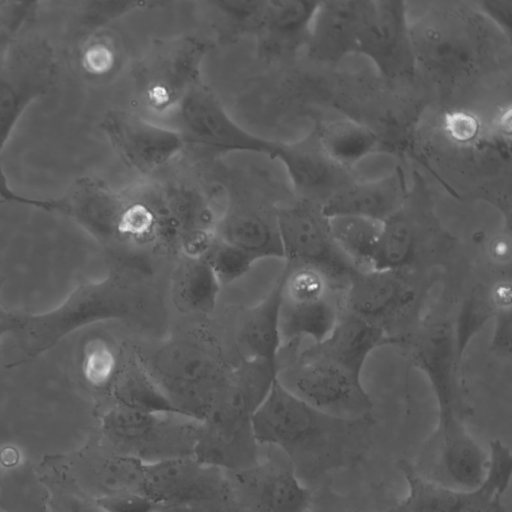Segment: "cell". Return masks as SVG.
<instances>
[{"instance_id": "cell-8", "label": "cell", "mask_w": 512, "mask_h": 512, "mask_svg": "<svg viewBox=\"0 0 512 512\" xmlns=\"http://www.w3.org/2000/svg\"><path fill=\"white\" fill-rule=\"evenodd\" d=\"M173 118L187 146L260 154L273 159L279 144L239 125L202 81L184 97Z\"/></svg>"}, {"instance_id": "cell-33", "label": "cell", "mask_w": 512, "mask_h": 512, "mask_svg": "<svg viewBox=\"0 0 512 512\" xmlns=\"http://www.w3.org/2000/svg\"><path fill=\"white\" fill-rule=\"evenodd\" d=\"M418 245V230L401 209L384 221L372 269L407 270L415 261Z\"/></svg>"}, {"instance_id": "cell-9", "label": "cell", "mask_w": 512, "mask_h": 512, "mask_svg": "<svg viewBox=\"0 0 512 512\" xmlns=\"http://www.w3.org/2000/svg\"><path fill=\"white\" fill-rule=\"evenodd\" d=\"M276 221L285 263L318 267L344 285L357 271L335 244L318 203L297 197L277 205Z\"/></svg>"}, {"instance_id": "cell-4", "label": "cell", "mask_w": 512, "mask_h": 512, "mask_svg": "<svg viewBox=\"0 0 512 512\" xmlns=\"http://www.w3.org/2000/svg\"><path fill=\"white\" fill-rule=\"evenodd\" d=\"M136 357L175 409L202 421L230 369L203 343L174 339Z\"/></svg>"}, {"instance_id": "cell-34", "label": "cell", "mask_w": 512, "mask_h": 512, "mask_svg": "<svg viewBox=\"0 0 512 512\" xmlns=\"http://www.w3.org/2000/svg\"><path fill=\"white\" fill-rule=\"evenodd\" d=\"M316 137L326 154L342 166L367 152L373 144L368 130L349 121H337L323 128Z\"/></svg>"}, {"instance_id": "cell-45", "label": "cell", "mask_w": 512, "mask_h": 512, "mask_svg": "<svg viewBox=\"0 0 512 512\" xmlns=\"http://www.w3.org/2000/svg\"><path fill=\"white\" fill-rule=\"evenodd\" d=\"M488 256L498 267L510 266L511 238L510 233H500L488 245Z\"/></svg>"}, {"instance_id": "cell-18", "label": "cell", "mask_w": 512, "mask_h": 512, "mask_svg": "<svg viewBox=\"0 0 512 512\" xmlns=\"http://www.w3.org/2000/svg\"><path fill=\"white\" fill-rule=\"evenodd\" d=\"M409 347L413 363L431 383L438 416L464 415L457 384V368L461 359L454 325L445 320L429 322L410 339Z\"/></svg>"}, {"instance_id": "cell-11", "label": "cell", "mask_w": 512, "mask_h": 512, "mask_svg": "<svg viewBox=\"0 0 512 512\" xmlns=\"http://www.w3.org/2000/svg\"><path fill=\"white\" fill-rule=\"evenodd\" d=\"M99 127L122 162L142 176L150 177L163 170L187 147L175 127L134 111L109 110Z\"/></svg>"}, {"instance_id": "cell-14", "label": "cell", "mask_w": 512, "mask_h": 512, "mask_svg": "<svg viewBox=\"0 0 512 512\" xmlns=\"http://www.w3.org/2000/svg\"><path fill=\"white\" fill-rule=\"evenodd\" d=\"M139 308V299L134 288L123 278L110 275L80 287L68 300L64 308L47 316L34 317V328L40 339H55L62 325L68 331L90 323L126 319ZM65 329V328H64Z\"/></svg>"}, {"instance_id": "cell-36", "label": "cell", "mask_w": 512, "mask_h": 512, "mask_svg": "<svg viewBox=\"0 0 512 512\" xmlns=\"http://www.w3.org/2000/svg\"><path fill=\"white\" fill-rule=\"evenodd\" d=\"M203 257L221 286L239 280L258 262L253 255L220 240L216 235Z\"/></svg>"}, {"instance_id": "cell-39", "label": "cell", "mask_w": 512, "mask_h": 512, "mask_svg": "<svg viewBox=\"0 0 512 512\" xmlns=\"http://www.w3.org/2000/svg\"><path fill=\"white\" fill-rule=\"evenodd\" d=\"M15 489L13 482L8 496H3L5 512H50L49 493L34 481H18Z\"/></svg>"}, {"instance_id": "cell-23", "label": "cell", "mask_w": 512, "mask_h": 512, "mask_svg": "<svg viewBox=\"0 0 512 512\" xmlns=\"http://www.w3.org/2000/svg\"><path fill=\"white\" fill-rule=\"evenodd\" d=\"M409 29L403 9L395 2H371L357 49L389 69L405 64L409 53Z\"/></svg>"}, {"instance_id": "cell-30", "label": "cell", "mask_w": 512, "mask_h": 512, "mask_svg": "<svg viewBox=\"0 0 512 512\" xmlns=\"http://www.w3.org/2000/svg\"><path fill=\"white\" fill-rule=\"evenodd\" d=\"M332 238L357 270L372 269L384 221L359 215L329 216Z\"/></svg>"}, {"instance_id": "cell-17", "label": "cell", "mask_w": 512, "mask_h": 512, "mask_svg": "<svg viewBox=\"0 0 512 512\" xmlns=\"http://www.w3.org/2000/svg\"><path fill=\"white\" fill-rule=\"evenodd\" d=\"M42 205L43 210L71 217L100 241H119L126 194L98 177H79L61 197L42 199Z\"/></svg>"}, {"instance_id": "cell-16", "label": "cell", "mask_w": 512, "mask_h": 512, "mask_svg": "<svg viewBox=\"0 0 512 512\" xmlns=\"http://www.w3.org/2000/svg\"><path fill=\"white\" fill-rule=\"evenodd\" d=\"M193 457L227 472L257 464L261 457L252 417L213 407L200 421Z\"/></svg>"}, {"instance_id": "cell-44", "label": "cell", "mask_w": 512, "mask_h": 512, "mask_svg": "<svg viewBox=\"0 0 512 512\" xmlns=\"http://www.w3.org/2000/svg\"><path fill=\"white\" fill-rule=\"evenodd\" d=\"M160 512H247L234 500L211 501L162 509Z\"/></svg>"}, {"instance_id": "cell-47", "label": "cell", "mask_w": 512, "mask_h": 512, "mask_svg": "<svg viewBox=\"0 0 512 512\" xmlns=\"http://www.w3.org/2000/svg\"><path fill=\"white\" fill-rule=\"evenodd\" d=\"M0 203H3V202L0 200Z\"/></svg>"}, {"instance_id": "cell-7", "label": "cell", "mask_w": 512, "mask_h": 512, "mask_svg": "<svg viewBox=\"0 0 512 512\" xmlns=\"http://www.w3.org/2000/svg\"><path fill=\"white\" fill-rule=\"evenodd\" d=\"M210 44L197 36L158 40L135 71V89L142 108L154 116H172L201 80Z\"/></svg>"}, {"instance_id": "cell-10", "label": "cell", "mask_w": 512, "mask_h": 512, "mask_svg": "<svg viewBox=\"0 0 512 512\" xmlns=\"http://www.w3.org/2000/svg\"><path fill=\"white\" fill-rule=\"evenodd\" d=\"M487 464L488 452L469 433L461 415L438 416L435 430L411 463L421 476L458 490L480 485Z\"/></svg>"}, {"instance_id": "cell-15", "label": "cell", "mask_w": 512, "mask_h": 512, "mask_svg": "<svg viewBox=\"0 0 512 512\" xmlns=\"http://www.w3.org/2000/svg\"><path fill=\"white\" fill-rule=\"evenodd\" d=\"M417 296L407 270H357L344 286L343 311L385 330L384 323L412 308Z\"/></svg>"}, {"instance_id": "cell-29", "label": "cell", "mask_w": 512, "mask_h": 512, "mask_svg": "<svg viewBox=\"0 0 512 512\" xmlns=\"http://www.w3.org/2000/svg\"><path fill=\"white\" fill-rule=\"evenodd\" d=\"M512 311V287L509 276H501L489 285L480 287L466 301L454 326L460 359L469 340L487 321L502 312Z\"/></svg>"}, {"instance_id": "cell-19", "label": "cell", "mask_w": 512, "mask_h": 512, "mask_svg": "<svg viewBox=\"0 0 512 512\" xmlns=\"http://www.w3.org/2000/svg\"><path fill=\"white\" fill-rule=\"evenodd\" d=\"M70 464L78 493L87 498L142 493L143 463L117 453L99 436L81 448Z\"/></svg>"}, {"instance_id": "cell-25", "label": "cell", "mask_w": 512, "mask_h": 512, "mask_svg": "<svg viewBox=\"0 0 512 512\" xmlns=\"http://www.w3.org/2000/svg\"><path fill=\"white\" fill-rule=\"evenodd\" d=\"M279 302L276 281L263 299L244 311L236 333L243 360L277 363L281 349Z\"/></svg>"}, {"instance_id": "cell-20", "label": "cell", "mask_w": 512, "mask_h": 512, "mask_svg": "<svg viewBox=\"0 0 512 512\" xmlns=\"http://www.w3.org/2000/svg\"><path fill=\"white\" fill-rule=\"evenodd\" d=\"M215 235L257 258L284 260L276 206L265 209L242 199H229L218 216Z\"/></svg>"}, {"instance_id": "cell-35", "label": "cell", "mask_w": 512, "mask_h": 512, "mask_svg": "<svg viewBox=\"0 0 512 512\" xmlns=\"http://www.w3.org/2000/svg\"><path fill=\"white\" fill-rule=\"evenodd\" d=\"M216 16L220 29L230 36L255 35L260 21L264 1L218 0L205 2Z\"/></svg>"}, {"instance_id": "cell-38", "label": "cell", "mask_w": 512, "mask_h": 512, "mask_svg": "<svg viewBox=\"0 0 512 512\" xmlns=\"http://www.w3.org/2000/svg\"><path fill=\"white\" fill-rule=\"evenodd\" d=\"M85 357V372L95 386L108 390L115 379L122 362L113 345L102 339L88 346Z\"/></svg>"}, {"instance_id": "cell-27", "label": "cell", "mask_w": 512, "mask_h": 512, "mask_svg": "<svg viewBox=\"0 0 512 512\" xmlns=\"http://www.w3.org/2000/svg\"><path fill=\"white\" fill-rule=\"evenodd\" d=\"M107 391L111 401L109 408L181 414L171 404L135 354L122 362Z\"/></svg>"}, {"instance_id": "cell-2", "label": "cell", "mask_w": 512, "mask_h": 512, "mask_svg": "<svg viewBox=\"0 0 512 512\" xmlns=\"http://www.w3.org/2000/svg\"><path fill=\"white\" fill-rule=\"evenodd\" d=\"M368 357L357 342L332 333L320 343L281 349L276 378L292 394L324 413L365 419L373 406L361 379Z\"/></svg>"}, {"instance_id": "cell-46", "label": "cell", "mask_w": 512, "mask_h": 512, "mask_svg": "<svg viewBox=\"0 0 512 512\" xmlns=\"http://www.w3.org/2000/svg\"><path fill=\"white\" fill-rule=\"evenodd\" d=\"M15 317L8 316L0 307V339L2 334L8 329H12L15 324Z\"/></svg>"}, {"instance_id": "cell-28", "label": "cell", "mask_w": 512, "mask_h": 512, "mask_svg": "<svg viewBox=\"0 0 512 512\" xmlns=\"http://www.w3.org/2000/svg\"><path fill=\"white\" fill-rule=\"evenodd\" d=\"M407 492L387 512H465L468 490H458L432 480L415 471L410 462L401 460Z\"/></svg>"}, {"instance_id": "cell-42", "label": "cell", "mask_w": 512, "mask_h": 512, "mask_svg": "<svg viewBox=\"0 0 512 512\" xmlns=\"http://www.w3.org/2000/svg\"><path fill=\"white\" fill-rule=\"evenodd\" d=\"M50 512H105L94 500L79 493L49 495Z\"/></svg>"}, {"instance_id": "cell-3", "label": "cell", "mask_w": 512, "mask_h": 512, "mask_svg": "<svg viewBox=\"0 0 512 512\" xmlns=\"http://www.w3.org/2000/svg\"><path fill=\"white\" fill-rule=\"evenodd\" d=\"M54 48L30 25L0 59V200L35 206V198L14 192L8 184L3 151L26 109L45 96L55 82Z\"/></svg>"}, {"instance_id": "cell-32", "label": "cell", "mask_w": 512, "mask_h": 512, "mask_svg": "<svg viewBox=\"0 0 512 512\" xmlns=\"http://www.w3.org/2000/svg\"><path fill=\"white\" fill-rule=\"evenodd\" d=\"M488 464L483 481L469 490L466 512H507L503 497L512 475V454L502 441L492 440L488 448Z\"/></svg>"}, {"instance_id": "cell-24", "label": "cell", "mask_w": 512, "mask_h": 512, "mask_svg": "<svg viewBox=\"0 0 512 512\" xmlns=\"http://www.w3.org/2000/svg\"><path fill=\"white\" fill-rule=\"evenodd\" d=\"M405 186L402 175L348 184L320 204L327 216L359 215L385 221L403 208Z\"/></svg>"}, {"instance_id": "cell-41", "label": "cell", "mask_w": 512, "mask_h": 512, "mask_svg": "<svg viewBox=\"0 0 512 512\" xmlns=\"http://www.w3.org/2000/svg\"><path fill=\"white\" fill-rule=\"evenodd\" d=\"M78 54L83 57L84 64L90 72H105L117 60L114 47L105 42H96L95 36Z\"/></svg>"}, {"instance_id": "cell-5", "label": "cell", "mask_w": 512, "mask_h": 512, "mask_svg": "<svg viewBox=\"0 0 512 512\" xmlns=\"http://www.w3.org/2000/svg\"><path fill=\"white\" fill-rule=\"evenodd\" d=\"M277 282L281 349L324 341L344 314L345 285L318 267L300 263H285Z\"/></svg>"}, {"instance_id": "cell-21", "label": "cell", "mask_w": 512, "mask_h": 512, "mask_svg": "<svg viewBox=\"0 0 512 512\" xmlns=\"http://www.w3.org/2000/svg\"><path fill=\"white\" fill-rule=\"evenodd\" d=\"M319 3L300 0H266L255 37L260 56L279 58L309 38Z\"/></svg>"}, {"instance_id": "cell-12", "label": "cell", "mask_w": 512, "mask_h": 512, "mask_svg": "<svg viewBox=\"0 0 512 512\" xmlns=\"http://www.w3.org/2000/svg\"><path fill=\"white\" fill-rule=\"evenodd\" d=\"M274 450L252 467L225 471L234 501L247 512H307L312 499L309 488L290 460Z\"/></svg>"}, {"instance_id": "cell-1", "label": "cell", "mask_w": 512, "mask_h": 512, "mask_svg": "<svg viewBox=\"0 0 512 512\" xmlns=\"http://www.w3.org/2000/svg\"><path fill=\"white\" fill-rule=\"evenodd\" d=\"M252 424L258 443L280 450L304 482L356 461L366 445L370 418L348 420L324 413L276 378Z\"/></svg>"}, {"instance_id": "cell-22", "label": "cell", "mask_w": 512, "mask_h": 512, "mask_svg": "<svg viewBox=\"0 0 512 512\" xmlns=\"http://www.w3.org/2000/svg\"><path fill=\"white\" fill-rule=\"evenodd\" d=\"M273 159L283 166L294 192L312 201L313 195L332 189L343 176L342 165L331 159L317 137L295 143H280Z\"/></svg>"}, {"instance_id": "cell-6", "label": "cell", "mask_w": 512, "mask_h": 512, "mask_svg": "<svg viewBox=\"0 0 512 512\" xmlns=\"http://www.w3.org/2000/svg\"><path fill=\"white\" fill-rule=\"evenodd\" d=\"M199 426L178 413L108 408L99 437L117 453L150 464L193 456Z\"/></svg>"}, {"instance_id": "cell-13", "label": "cell", "mask_w": 512, "mask_h": 512, "mask_svg": "<svg viewBox=\"0 0 512 512\" xmlns=\"http://www.w3.org/2000/svg\"><path fill=\"white\" fill-rule=\"evenodd\" d=\"M142 493L165 508L234 500L224 470L193 456L143 464ZM159 511V512H160Z\"/></svg>"}, {"instance_id": "cell-26", "label": "cell", "mask_w": 512, "mask_h": 512, "mask_svg": "<svg viewBox=\"0 0 512 512\" xmlns=\"http://www.w3.org/2000/svg\"><path fill=\"white\" fill-rule=\"evenodd\" d=\"M221 284L204 257L180 255L171 278V299L184 314L207 315L216 307Z\"/></svg>"}, {"instance_id": "cell-43", "label": "cell", "mask_w": 512, "mask_h": 512, "mask_svg": "<svg viewBox=\"0 0 512 512\" xmlns=\"http://www.w3.org/2000/svg\"><path fill=\"white\" fill-rule=\"evenodd\" d=\"M491 348L497 353L510 356L512 347V311L499 313L493 319Z\"/></svg>"}, {"instance_id": "cell-40", "label": "cell", "mask_w": 512, "mask_h": 512, "mask_svg": "<svg viewBox=\"0 0 512 512\" xmlns=\"http://www.w3.org/2000/svg\"><path fill=\"white\" fill-rule=\"evenodd\" d=\"M93 500V499H92ZM105 512H159L160 506L146 495L128 492L94 500Z\"/></svg>"}, {"instance_id": "cell-37", "label": "cell", "mask_w": 512, "mask_h": 512, "mask_svg": "<svg viewBox=\"0 0 512 512\" xmlns=\"http://www.w3.org/2000/svg\"><path fill=\"white\" fill-rule=\"evenodd\" d=\"M38 1H0V59L22 32L33 24Z\"/></svg>"}, {"instance_id": "cell-31", "label": "cell", "mask_w": 512, "mask_h": 512, "mask_svg": "<svg viewBox=\"0 0 512 512\" xmlns=\"http://www.w3.org/2000/svg\"><path fill=\"white\" fill-rule=\"evenodd\" d=\"M139 1H82L76 4L66 27V43L74 53L112 21L145 8Z\"/></svg>"}]
</instances>
